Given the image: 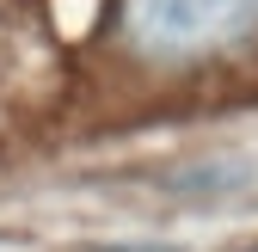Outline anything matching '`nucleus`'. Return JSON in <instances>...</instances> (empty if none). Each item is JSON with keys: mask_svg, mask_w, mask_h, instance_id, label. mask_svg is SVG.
Instances as JSON below:
<instances>
[{"mask_svg": "<svg viewBox=\"0 0 258 252\" xmlns=\"http://www.w3.org/2000/svg\"><path fill=\"white\" fill-rule=\"evenodd\" d=\"M123 25L148 55H203L246 37L258 0H123Z\"/></svg>", "mask_w": 258, "mask_h": 252, "instance_id": "obj_1", "label": "nucleus"}]
</instances>
